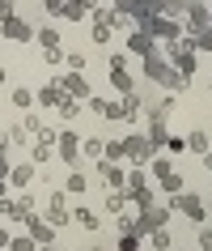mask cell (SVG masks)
<instances>
[{"label":"cell","mask_w":212,"mask_h":251,"mask_svg":"<svg viewBox=\"0 0 212 251\" xmlns=\"http://www.w3.org/2000/svg\"><path fill=\"white\" fill-rule=\"evenodd\" d=\"M140 30H148L153 39H166V43H178V39H183V22H178V17H166V13L145 17V26H140Z\"/></svg>","instance_id":"277c9868"},{"label":"cell","mask_w":212,"mask_h":251,"mask_svg":"<svg viewBox=\"0 0 212 251\" xmlns=\"http://www.w3.org/2000/svg\"><path fill=\"white\" fill-rule=\"evenodd\" d=\"M170 209H174V213H183V217H191L195 226L208 222V204H204L195 192H178V196H170Z\"/></svg>","instance_id":"3957f363"},{"label":"cell","mask_w":212,"mask_h":251,"mask_svg":"<svg viewBox=\"0 0 212 251\" xmlns=\"http://www.w3.org/2000/svg\"><path fill=\"white\" fill-rule=\"evenodd\" d=\"M119 106H123V119H136V115H140V106H145V94H140V90L123 94V98H119Z\"/></svg>","instance_id":"44dd1931"},{"label":"cell","mask_w":212,"mask_h":251,"mask_svg":"<svg viewBox=\"0 0 212 251\" xmlns=\"http://www.w3.org/2000/svg\"><path fill=\"white\" fill-rule=\"evenodd\" d=\"M47 222H51L55 230L72 222V209H68V192H51V196H47Z\"/></svg>","instance_id":"ba28073f"},{"label":"cell","mask_w":212,"mask_h":251,"mask_svg":"<svg viewBox=\"0 0 212 251\" xmlns=\"http://www.w3.org/2000/svg\"><path fill=\"white\" fill-rule=\"evenodd\" d=\"M0 34H4V39H13V43H30V39H34V26H30L26 17L9 13V17H0Z\"/></svg>","instance_id":"52a82bcc"},{"label":"cell","mask_w":212,"mask_h":251,"mask_svg":"<svg viewBox=\"0 0 212 251\" xmlns=\"http://www.w3.org/2000/svg\"><path fill=\"white\" fill-rule=\"evenodd\" d=\"M212 26V9L208 4H204V0H191V4H187V30H208Z\"/></svg>","instance_id":"7c38bea8"},{"label":"cell","mask_w":212,"mask_h":251,"mask_svg":"<svg viewBox=\"0 0 212 251\" xmlns=\"http://www.w3.org/2000/svg\"><path fill=\"white\" fill-rule=\"evenodd\" d=\"M89 251H106V247H89Z\"/></svg>","instance_id":"f5cc1de1"},{"label":"cell","mask_w":212,"mask_h":251,"mask_svg":"<svg viewBox=\"0 0 212 251\" xmlns=\"http://www.w3.org/2000/svg\"><path fill=\"white\" fill-rule=\"evenodd\" d=\"M72 222H77L81 230H98V226H102V217H98L93 209H85V204H77V209H72Z\"/></svg>","instance_id":"603a6c76"},{"label":"cell","mask_w":212,"mask_h":251,"mask_svg":"<svg viewBox=\"0 0 212 251\" xmlns=\"http://www.w3.org/2000/svg\"><path fill=\"white\" fill-rule=\"evenodd\" d=\"M93 9H98V0H68L60 17H64V22H81V17H89Z\"/></svg>","instance_id":"e0dca14e"},{"label":"cell","mask_w":212,"mask_h":251,"mask_svg":"<svg viewBox=\"0 0 212 251\" xmlns=\"http://www.w3.org/2000/svg\"><path fill=\"white\" fill-rule=\"evenodd\" d=\"M140 4H148V0H140Z\"/></svg>","instance_id":"11a10c76"},{"label":"cell","mask_w":212,"mask_h":251,"mask_svg":"<svg viewBox=\"0 0 212 251\" xmlns=\"http://www.w3.org/2000/svg\"><path fill=\"white\" fill-rule=\"evenodd\" d=\"M145 77H148V81H157L161 90H170V94H183V90H187V77H183V73H178V68H174L161 51L145 60Z\"/></svg>","instance_id":"6da1fadb"},{"label":"cell","mask_w":212,"mask_h":251,"mask_svg":"<svg viewBox=\"0 0 212 251\" xmlns=\"http://www.w3.org/2000/svg\"><path fill=\"white\" fill-rule=\"evenodd\" d=\"M0 4H4V0H0Z\"/></svg>","instance_id":"6f0895ef"},{"label":"cell","mask_w":212,"mask_h":251,"mask_svg":"<svg viewBox=\"0 0 212 251\" xmlns=\"http://www.w3.org/2000/svg\"><path fill=\"white\" fill-rule=\"evenodd\" d=\"M4 132H9V145H26V141H30V132L21 128V124H13V128H4Z\"/></svg>","instance_id":"836d02e7"},{"label":"cell","mask_w":212,"mask_h":251,"mask_svg":"<svg viewBox=\"0 0 212 251\" xmlns=\"http://www.w3.org/2000/svg\"><path fill=\"white\" fill-rule=\"evenodd\" d=\"M34 171H39L34 162H17V166H13V175H9V179H13V187H17V192H26V187L34 183Z\"/></svg>","instance_id":"ffe728a7"},{"label":"cell","mask_w":212,"mask_h":251,"mask_svg":"<svg viewBox=\"0 0 212 251\" xmlns=\"http://www.w3.org/2000/svg\"><path fill=\"white\" fill-rule=\"evenodd\" d=\"M195 51H212V26L195 34Z\"/></svg>","instance_id":"74e56055"},{"label":"cell","mask_w":212,"mask_h":251,"mask_svg":"<svg viewBox=\"0 0 212 251\" xmlns=\"http://www.w3.org/2000/svg\"><path fill=\"white\" fill-rule=\"evenodd\" d=\"M30 162H34V166H47V162H51V145H39V141H34V149H30Z\"/></svg>","instance_id":"f1b7e54d"},{"label":"cell","mask_w":212,"mask_h":251,"mask_svg":"<svg viewBox=\"0 0 212 251\" xmlns=\"http://www.w3.org/2000/svg\"><path fill=\"white\" fill-rule=\"evenodd\" d=\"M21 128H26V132H30V136H39V132H42V128H47V124H42V115H34V111H30V115H26V119H21Z\"/></svg>","instance_id":"d6a6232c"},{"label":"cell","mask_w":212,"mask_h":251,"mask_svg":"<svg viewBox=\"0 0 212 251\" xmlns=\"http://www.w3.org/2000/svg\"><path fill=\"white\" fill-rule=\"evenodd\" d=\"M9 175H13V162H9V153H0V183H4Z\"/></svg>","instance_id":"bcb514c9"},{"label":"cell","mask_w":212,"mask_h":251,"mask_svg":"<svg viewBox=\"0 0 212 251\" xmlns=\"http://www.w3.org/2000/svg\"><path fill=\"white\" fill-rule=\"evenodd\" d=\"M148 247L153 251H170V230H153V234H148Z\"/></svg>","instance_id":"f546056e"},{"label":"cell","mask_w":212,"mask_h":251,"mask_svg":"<svg viewBox=\"0 0 212 251\" xmlns=\"http://www.w3.org/2000/svg\"><path fill=\"white\" fill-rule=\"evenodd\" d=\"M110 30L115 26H93V43H110Z\"/></svg>","instance_id":"f6af8a7d"},{"label":"cell","mask_w":212,"mask_h":251,"mask_svg":"<svg viewBox=\"0 0 212 251\" xmlns=\"http://www.w3.org/2000/svg\"><path fill=\"white\" fill-rule=\"evenodd\" d=\"M64 64H68V73H85V55H81V51H68Z\"/></svg>","instance_id":"e575fe53"},{"label":"cell","mask_w":212,"mask_h":251,"mask_svg":"<svg viewBox=\"0 0 212 251\" xmlns=\"http://www.w3.org/2000/svg\"><path fill=\"white\" fill-rule=\"evenodd\" d=\"M212 149V141H208V132H187V153H199V158H204V153H208Z\"/></svg>","instance_id":"d4e9b609"},{"label":"cell","mask_w":212,"mask_h":251,"mask_svg":"<svg viewBox=\"0 0 212 251\" xmlns=\"http://www.w3.org/2000/svg\"><path fill=\"white\" fill-rule=\"evenodd\" d=\"M60 85H64L68 98H81V102H89L93 90H89V81H85V73H64V77H55Z\"/></svg>","instance_id":"9c48e42d"},{"label":"cell","mask_w":212,"mask_h":251,"mask_svg":"<svg viewBox=\"0 0 212 251\" xmlns=\"http://www.w3.org/2000/svg\"><path fill=\"white\" fill-rule=\"evenodd\" d=\"M208 94H212V81H208Z\"/></svg>","instance_id":"db71d44e"},{"label":"cell","mask_w":212,"mask_h":251,"mask_svg":"<svg viewBox=\"0 0 212 251\" xmlns=\"http://www.w3.org/2000/svg\"><path fill=\"white\" fill-rule=\"evenodd\" d=\"M4 217H9V222H26V217H34V196L21 192L17 200H4Z\"/></svg>","instance_id":"8fae6325"},{"label":"cell","mask_w":212,"mask_h":251,"mask_svg":"<svg viewBox=\"0 0 212 251\" xmlns=\"http://www.w3.org/2000/svg\"><path fill=\"white\" fill-rule=\"evenodd\" d=\"M64 4H68V0H42V9H47V13H55V17L64 13Z\"/></svg>","instance_id":"7dc6e473"},{"label":"cell","mask_w":212,"mask_h":251,"mask_svg":"<svg viewBox=\"0 0 212 251\" xmlns=\"http://www.w3.org/2000/svg\"><path fill=\"white\" fill-rule=\"evenodd\" d=\"M64 47H47V51H42V60H47V64H64Z\"/></svg>","instance_id":"ab89813d"},{"label":"cell","mask_w":212,"mask_h":251,"mask_svg":"<svg viewBox=\"0 0 212 251\" xmlns=\"http://www.w3.org/2000/svg\"><path fill=\"white\" fill-rule=\"evenodd\" d=\"M123 153H127V166H148V162L157 158V145H153L145 132H132L123 141Z\"/></svg>","instance_id":"7a4b0ae2"},{"label":"cell","mask_w":212,"mask_h":251,"mask_svg":"<svg viewBox=\"0 0 212 251\" xmlns=\"http://www.w3.org/2000/svg\"><path fill=\"white\" fill-rule=\"evenodd\" d=\"M166 153H170V158L187 153V136H170V141H166Z\"/></svg>","instance_id":"d590c367"},{"label":"cell","mask_w":212,"mask_h":251,"mask_svg":"<svg viewBox=\"0 0 212 251\" xmlns=\"http://www.w3.org/2000/svg\"><path fill=\"white\" fill-rule=\"evenodd\" d=\"M199 162H204V171L212 175V149H208V153H204V158H199Z\"/></svg>","instance_id":"681fc988"},{"label":"cell","mask_w":212,"mask_h":251,"mask_svg":"<svg viewBox=\"0 0 212 251\" xmlns=\"http://www.w3.org/2000/svg\"><path fill=\"white\" fill-rule=\"evenodd\" d=\"M39 43H42V51H47V47H60V30H55V26H42L39 30Z\"/></svg>","instance_id":"4dcf8cb0"},{"label":"cell","mask_w":212,"mask_h":251,"mask_svg":"<svg viewBox=\"0 0 212 251\" xmlns=\"http://www.w3.org/2000/svg\"><path fill=\"white\" fill-rule=\"evenodd\" d=\"M106 158H110V162H123V158H127V153H123V141H110V145H106Z\"/></svg>","instance_id":"60d3db41"},{"label":"cell","mask_w":212,"mask_h":251,"mask_svg":"<svg viewBox=\"0 0 212 251\" xmlns=\"http://www.w3.org/2000/svg\"><path fill=\"white\" fill-rule=\"evenodd\" d=\"M85 187H89V179H85V171H77V166H72V171H68V179H64V192H68V196H81Z\"/></svg>","instance_id":"484cf974"},{"label":"cell","mask_w":212,"mask_h":251,"mask_svg":"<svg viewBox=\"0 0 212 251\" xmlns=\"http://www.w3.org/2000/svg\"><path fill=\"white\" fill-rule=\"evenodd\" d=\"M119 251H140V234H119Z\"/></svg>","instance_id":"f35d334b"},{"label":"cell","mask_w":212,"mask_h":251,"mask_svg":"<svg viewBox=\"0 0 212 251\" xmlns=\"http://www.w3.org/2000/svg\"><path fill=\"white\" fill-rule=\"evenodd\" d=\"M174 217V209H161V204H153V209H140V217H136V234L145 238L153 234V230H166V222Z\"/></svg>","instance_id":"8992f818"},{"label":"cell","mask_w":212,"mask_h":251,"mask_svg":"<svg viewBox=\"0 0 212 251\" xmlns=\"http://www.w3.org/2000/svg\"><path fill=\"white\" fill-rule=\"evenodd\" d=\"M153 43H157V39H153L148 30H140V26H136V30H132V39H127V51H132V55H140V60H148V55H157V47H153Z\"/></svg>","instance_id":"5bb4252c"},{"label":"cell","mask_w":212,"mask_h":251,"mask_svg":"<svg viewBox=\"0 0 212 251\" xmlns=\"http://www.w3.org/2000/svg\"><path fill=\"white\" fill-rule=\"evenodd\" d=\"M9 251H39V243L30 234H13V243H9Z\"/></svg>","instance_id":"1f68e13d"},{"label":"cell","mask_w":212,"mask_h":251,"mask_svg":"<svg viewBox=\"0 0 212 251\" xmlns=\"http://www.w3.org/2000/svg\"><path fill=\"white\" fill-rule=\"evenodd\" d=\"M26 234L34 238L39 247H51V243H55V226L47 222V217H39V213H34V217H26Z\"/></svg>","instance_id":"30bf717a"},{"label":"cell","mask_w":212,"mask_h":251,"mask_svg":"<svg viewBox=\"0 0 212 251\" xmlns=\"http://www.w3.org/2000/svg\"><path fill=\"white\" fill-rule=\"evenodd\" d=\"M199 251H212V226L208 222L199 226Z\"/></svg>","instance_id":"b9f144b4"},{"label":"cell","mask_w":212,"mask_h":251,"mask_svg":"<svg viewBox=\"0 0 212 251\" xmlns=\"http://www.w3.org/2000/svg\"><path fill=\"white\" fill-rule=\"evenodd\" d=\"M183 77H191L195 73V39H178V43H170V55H166Z\"/></svg>","instance_id":"5b68a950"},{"label":"cell","mask_w":212,"mask_h":251,"mask_svg":"<svg viewBox=\"0 0 212 251\" xmlns=\"http://www.w3.org/2000/svg\"><path fill=\"white\" fill-rule=\"evenodd\" d=\"M148 171L157 175L161 183H166V179H174V175H178V171H174V158H170V153H166V158H153V162H148Z\"/></svg>","instance_id":"4316f807"},{"label":"cell","mask_w":212,"mask_h":251,"mask_svg":"<svg viewBox=\"0 0 212 251\" xmlns=\"http://www.w3.org/2000/svg\"><path fill=\"white\" fill-rule=\"evenodd\" d=\"M39 251H55V247H39Z\"/></svg>","instance_id":"816d5d0a"},{"label":"cell","mask_w":212,"mask_h":251,"mask_svg":"<svg viewBox=\"0 0 212 251\" xmlns=\"http://www.w3.org/2000/svg\"><path fill=\"white\" fill-rule=\"evenodd\" d=\"M0 153H4V149H0Z\"/></svg>","instance_id":"9f6ffc18"},{"label":"cell","mask_w":212,"mask_h":251,"mask_svg":"<svg viewBox=\"0 0 212 251\" xmlns=\"http://www.w3.org/2000/svg\"><path fill=\"white\" fill-rule=\"evenodd\" d=\"M98 175L106 179V187H127V171H123V162L102 158V162H98Z\"/></svg>","instance_id":"9a60e30c"},{"label":"cell","mask_w":212,"mask_h":251,"mask_svg":"<svg viewBox=\"0 0 212 251\" xmlns=\"http://www.w3.org/2000/svg\"><path fill=\"white\" fill-rule=\"evenodd\" d=\"M34 141H39V145H55V141H60V132H55V128H42Z\"/></svg>","instance_id":"ee69618b"},{"label":"cell","mask_w":212,"mask_h":251,"mask_svg":"<svg viewBox=\"0 0 212 251\" xmlns=\"http://www.w3.org/2000/svg\"><path fill=\"white\" fill-rule=\"evenodd\" d=\"M9 243H13V234H9V230H0V251H9Z\"/></svg>","instance_id":"c3c4849f"},{"label":"cell","mask_w":212,"mask_h":251,"mask_svg":"<svg viewBox=\"0 0 212 251\" xmlns=\"http://www.w3.org/2000/svg\"><path fill=\"white\" fill-rule=\"evenodd\" d=\"M85 106H89L93 115H102V119H123V106L115 102V98H102V94H93Z\"/></svg>","instance_id":"2e32d148"},{"label":"cell","mask_w":212,"mask_h":251,"mask_svg":"<svg viewBox=\"0 0 212 251\" xmlns=\"http://www.w3.org/2000/svg\"><path fill=\"white\" fill-rule=\"evenodd\" d=\"M60 115L77 119V115H81V98H64V102H60Z\"/></svg>","instance_id":"8d00e7d4"},{"label":"cell","mask_w":212,"mask_h":251,"mask_svg":"<svg viewBox=\"0 0 212 251\" xmlns=\"http://www.w3.org/2000/svg\"><path fill=\"white\" fill-rule=\"evenodd\" d=\"M55 145H60V149H55V153H60V162H68V166H77V158H81V141H77V132H72V128H64Z\"/></svg>","instance_id":"4fadbf2b"},{"label":"cell","mask_w":212,"mask_h":251,"mask_svg":"<svg viewBox=\"0 0 212 251\" xmlns=\"http://www.w3.org/2000/svg\"><path fill=\"white\" fill-rule=\"evenodd\" d=\"M9 98H13V106H17V111H30V106L39 102V94H34V90H26V85H13V90H9Z\"/></svg>","instance_id":"7402d4cb"},{"label":"cell","mask_w":212,"mask_h":251,"mask_svg":"<svg viewBox=\"0 0 212 251\" xmlns=\"http://www.w3.org/2000/svg\"><path fill=\"white\" fill-rule=\"evenodd\" d=\"M110 85H115L119 94H132V90H136V77H127L123 68H115V73H110Z\"/></svg>","instance_id":"83f0119b"},{"label":"cell","mask_w":212,"mask_h":251,"mask_svg":"<svg viewBox=\"0 0 212 251\" xmlns=\"http://www.w3.org/2000/svg\"><path fill=\"white\" fill-rule=\"evenodd\" d=\"M81 153L93 158V162H102L106 158V141H102V136H85V141H81Z\"/></svg>","instance_id":"cb8c5ba5"},{"label":"cell","mask_w":212,"mask_h":251,"mask_svg":"<svg viewBox=\"0 0 212 251\" xmlns=\"http://www.w3.org/2000/svg\"><path fill=\"white\" fill-rule=\"evenodd\" d=\"M187 4H191V0H166V13L178 17V13H187Z\"/></svg>","instance_id":"7bdbcfd3"},{"label":"cell","mask_w":212,"mask_h":251,"mask_svg":"<svg viewBox=\"0 0 212 251\" xmlns=\"http://www.w3.org/2000/svg\"><path fill=\"white\" fill-rule=\"evenodd\" d=\"M132 200H127V192L123 187H106V213L110 217H123V209H127Z\"/></svg>","instance_id":"d6986e66"},{"label":"cell","mask_w":212,"mask_h":251,"mask_svg":"<svg viewBox=\"0 0 212 251\" xmlns=\"http://www.w3.org/2000/svg\"><path fill=\"white\" fill-rule=\"evenodd\" d=\"M64 98H68V94H64V85H60L55 77H51V81H47V85L39 90V106H60Z\"/></svg>","instance_id":"ac0fdd59"},{"label":"cell","mask_w":212,"mask_h":251,"mask_svg":"<svg viewBox=\"0 0 212 251\" xmlns=\"http://www.w3.org/2000/svg\"><path fill=\"white\" fill-rule=\"evenodd\" d=\"M0 85H9V73H4V68H0Z\"/></svg>","instance_id":"f907efd6"}]
</instances>
